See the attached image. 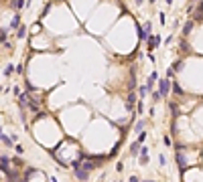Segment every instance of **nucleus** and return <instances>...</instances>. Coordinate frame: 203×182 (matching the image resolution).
<instances>
[{
	"instance_id": "26",
	"label": "nucleus",
	"mask_w": 203,
	"mask_h": 182,
	"mask_svg": "<svg viewBox=\"0 0 203 182\" xmlns=\"http://www.w3.org/2000/svg\"><path fill=\"white\" fill-rule=\"evenodd\" d=\"M122 168H124V164H122V162H118V164H116V170H118V172H122Z\"/></svg>"
},
{
	"instance_id": "30",
	"label": "nucleus",
	"mask_w": 203,
	"mask_h": 182,
	"mask_svg": "<svg viewBox=\"0 0 203 182\" xmlns=\"http://www.w3.org/2000/svg\"><path fill=\"white\" fill-rule=\"evenodd\" d=\"M148 2H152V4H154V2H156V0H148Z\"/></svg>"
},
{
	"instance_id": "25",
	"label": "nucleus",
	"mask_w": 203,
	"mask_h": 182,
	"mask_svg": "<svg viewBox=\"0 0 203 182\" xmlns=\"http://www.w3.org/2000/svg\"><path fill=\"white\" fill-rule=\"evenodd\" d=\"M159 18H161V22H163V25L167 22V16H165V12H161V16H159Z\"/></svg>"
},
{
	"instance_id": "15",
	"label": "nucleus",
	"mask_w": 203,
	"mask_h": 182,
	"mask_svg": "<svg viewBox=\"0 0 203 182\" xmlns=\"http://www.w3.org/2000/svg\"><path fill=\"white\" fill-rule=\"evenodd\" d=\"M12 69H14V65H12V63H8V67H6V69H4V75L8 77V75L12 73Z\"/></svg>"
},
{
	"instance_id": "9",
	"label": "nucleus",
	"mask_w": 203,
	"mask_h": 182,
	"mask_svg": "<svg viewBox=\"0 0 203 182\" xmlns=\"http://www.w3.org/2000/svg\"><path fill=\"white\" fill-rule=\"evenodd\" d=\"M140 148H142V146H140L138 142H134V144L130 146V154H138V150H140Z\"/></svg>"
},
{
	"instance_id": "5",
	"label": "nucleus",
	"mask_w": 203,
	"mask_h": 182,
	"mask_svg": "<svg viewBox=\"0 0 203 182\" xmlns=\"http://www.w3.org/2000/svg\"><path fill=\"white\" fill-rule=\"evenodd\" d=\"M154 81H161V79H159V73H156V71H154V73H150V77H148V83H146V87H148V89H152Z\"/></svg>"
},
{
	"instance_id": "31",
	"label": "nucleus",
	"mask_w": 203,
	"mask_h": 182,
	"mask_svg": "<svg viewBox=\"0 0 203 182\" xmlns=\"http://www.w3.org/2000/svg\"><path fill=\"white\" fill-rule=\"evenodd\" d=\"M144 182H152V180H144Z\"/></svg>"
},
{
	"instance_id": "23",
	"label": "nucleus",
	"mask_w": 203,
	"mask_h": 182,
	"mask_svg": "<svg viewBox=\"0 0 203 182\" xmlns=\"http://www.w3.org/2000/svg\"><path fill=\"white\" fill-rule=\"evenodd\" d=\"M165 146H169V148H171V138H169V136H165Z\"/></svg>"
},
{
	"instance_id": "12",
	"label": "nucleus",
	"mask_w": 203,
	"mask_h": 182,
	"mask_svg": "<svg viewBox=\"0 0 203 182\" xmlns=\"http://www.w3.org/2000/svg\"><path fill=\"white\" fill-rule=\"evenodd\" d=\"M150 95H152V101H154V103H156V101H161V97H163V95H161V91H152Z\"/></svg>"
},
{
	"instance_id": "24",
	"label": "nucleus",
	"mask_w": 203,
	"mask_h": 182,
	"mask_svg": "<svg viewBox=\"0 0 203 182\" xmlns=\"http://www.w3.org/2000/svg\"><path fill=\"white\" fill-rule=\"evenodd\" d=\"M22 152H25V148H22V146L18 144V146H16V154H22Z\"/></svg>"
},
{
	"instance_id": "22",
	"label": "nucleus",
	"mask_w": 203,
	"mask_h": 182,
	"mask_svg": "<svg viewBox=\"0 0 203 182\" xmlns=\"http://www.w3.org/2000/svg\"><path fill=\"white\" fill-rule=\"evenodd\" d=\"M146 154H148V148L142 146V148H140V156H146Z\"/></svg>"
},
{
	"instance_id": "29",
	"label": "nucleus",
	"mask_w": 203,
	"mask_h": 182,
	"mask_svg": "<svg viewBox=\"0 0 203 182\" xmlns=\"http://www.w3.org/2000/svg\"><path fill=\"white\" fill-rule=\"evenodd\" d=\"M165 2H167V4H171V2H173V0H165Z\"/></svg>"
},
{
	"instance_id": "4",
	"label": "nucleus",
	"mask_w": 203,
	"mask_h": 182,
	"mask_svg": "<svg viewBox=\"0 0 203 182\" xmlns=\"http://www.w3.org/2000/svg\"><path fill=\"white\" fill-rule=\"evenodd\" d=\"M138 39H140V41H148V39H150V33H148L144 27H138Z\"/></svg>"
},
{
	"instance_id": "19",
	"label": "nucleus",
	"mask_w": 203,
	"mask_h": 182,
	"mask_svg": "<svg viewBox=\"0 0 203 182\" xmlns=\"http://www.w3.org/2000/svg\"><path fill=\"white\" fill-rule=\"evenodd\" d=\"M134 99H136V95L130 93V95H128V105H132V103H134Z\"/></svg>"
},
{
	"instance_id": "18",
	"label": "nucleus",
	"mask_w": 203,
	"mask_h": 182,
	"mask_svg": "<svg viewBox=\"0 0 203 182\" xmlns=\"http://www.w3.org/2000/svg\"><path fill=\"white\" fill-rule=\"evenodd\" d=\"M144 138H146V134L142 132V134H138V140H136V142H138V144H142V142H144Z\"/></svg>"
},
{
	"instance_id": "7",
	"label": "nucleus",
	"mask_w": 203,
	"mask_h": 182,
	"mask_svg": "<svg viewBox=\"0 0 203 182\" xmlns=\"http://www.w3.org/2000/svg\"><path fill=\"white\" fill-rule=\"evenodd\" d=\"M191 29H193V20H189V22H185V27H183V35L187 37V35L191 33Z\"/></svg>"
},
{
	"instance_id": "1",
	"label": "nucleus",
	"mask_w": 203,
	"mask_h": 182,
	"mask_svg": "<svg viewBox=\"0 0 203 182\" xmlns=\"http://www.w3.org/2000/svg\"><path fill=\"white\" fill-rule=\"evenodd\" d=\"M159 45H161V37L159 35H154V37L148 39V49H156Z\"/></svg>"
},
{
	"instance_id": "8",
	"label": "nucleus",
	"mask_w": 203,
	"mask_h": 182,
	"mask_svg": "<svg viewBox=\"0 0 203 182\" xmlns=\"http://www.w3.org/2000/svg\"><path fill=\"white\" fill-rule=\"evenodd\" d=\"M18 101H20V105H29V93H20Z\"/></svg>"
},
{
	"instance_id": "13",
	"label": "nucleus",
	"mask_w": 203,
	"mask_h": 182,
	"mask_svg": "<svg viewBox=\"0 0 203 182\" xmlns=\"http://www.w3.org/2000/svg\"><path fill=\"white\" fill-rule=\"evenodd\" d=\"M25 35H27V29H25V27H20L18 33H16V37H18V39H25Z\"/></svg>"
},
{
	"instance_id": "20",
	"label": "nucleus",
	"mask_w": 203,
	"mask_h": 182,
	"mask_svg": "<svg viewBox=\"0 0 203 182\" xmlns=\"http://www.w3.org/2000/svg\"><path fill=\"white\" fill-rule=\"evenodd\" d=\"M181 67H183V63H181V61H177V63H175V67H173V71H179Z\"/></svg>"
},
{
	"instance_id": "16",
	"label": "nucleus",
	"mask_w": 203,
	"mask_h": 182,
	"mask_svg": "<svg viewBox=\"0 0 203 182\" xmlns=\"http://www.w3.org/2000/svg\"><path fill=\"white\" fill-rule=\"evenodd\" d=\"M146 91H148V87H146V85L138 89V93H140V99H142V97H146Z\"/></svg>"
},
{
	"instance_id": "6",
	"label": "nucleus",
	"mask_w": 203,
	"mask_h": 182,
	"mask_svg": "<svg viewBox=\"0 0 203 182\" xmlns=\"http://www.w3.org/2000/svg\"><path fill=\"white\" fill-rule=\"evenodd\" d=\"M18 22H20V16H18V14H14V18L10 20V25H8V29H16V27H18Z\"/></svg>"
},
{
	"instance_id": "11",
	"label": "nucleus",
	"mask_w": 203,
	"mask_h": 182,
	"mask_svg": "<svg viewBox=\"0 0 203 182\" xmlns=\"http://www.w3.org/2000/svg\"><path fill=\"white\" fill-rule=\"evenodd\" d=\"M25 4H29V2H25V0H12V6L14 8H22Z\"/></svg>"
},
{
	"instance_id": "27",
	"label": "nucleus",
	"mask_w": 203,
	"mask_h": 182,
	"mask_svg": "<svg viewBox=\"0 0 203 182\" xmlns=\"http://www.w3.org/2000/svg\"><path fill=\"white\" fill-rule=\"evenodd\" d=\"M130 182H138V178L136 176H130Z\"/></svg>"
},
{
	"instance_id": "21",
	"label": "nucleus",
	"mask_w": 203,
	"mask_h": 182,
	"mask_svg": "<svg viewBox=\"0 0 203 182\" xmlns=\"http://www.w3.org/2000/svg\"><path fill=\"white\" fill-rule=\"evenodd\" d=\"M167 77H169V79H173V77H175V71L171 69V67H169V69H167Z\"/></svg>"
},
{
	"instance_id": "28",
	"label": "nucleus",
	"mask_w": 203,
	"mask_h": 182,
	"mask_svg": "<svg viewBox=\"0 0 203 182\" xmlns=\"http://www.w3.org/2000/svg\"><path fill=\"white\" fill-rule=\"evenodd\" d=\"M134 2H136V4H138V6H140V4H142V2H144V0H134Z\"/></svg>"
},
{
	"instance_id": "14",
	"label": "nucleus",
	"mask_w": 203,
	"mask_h": 182,
	"mask_svg": "<svg viewBox=\"0 0 203 182\" xmlns=\"http://www.w3.org/2000/svg\"><path fill=\"white\" fill-rule=\"evenodd\" d=\"M2 142H4V146H12V140L8 138L6 134H2Z\"/></svg>"
},
{
	"instance_id": "2",
	"label": "nucleus",
	"mask_w": 203,
	"mask_h": 182,
	"mask_svg": "<svg viewBox=\"0 0 203 182\" xmlns=\"http://www.w3.org/2000/svg\"><path fill=\"white\" fill-rule=\"evenodd\" d=\"M159 83H161V95H163V97L169 95V77H167V79H161Z\"/></svg>"
},
{
	"instance_id": "10",
	"label": "nucleus",
	"mask_w": 203,
	"mask_h": 182,
	"mask_svg": "<svg viewBox=\"0 0 203 182\" xmlns=\"http://www.w3.org/2000/svg\"><path fill=\"white\" fill-rule=\"evenodd\" d=\"M134 132H136V134H142V132H144V122H138L136 126H134Z\"/></svg>"
},
{
	"instance_id": "3",
	"label": "nucleus",
	"mask_w": 203,
	"mask_h": 182,
	"mask_svg": "<svg viewBox=\"0 0 203 182\" xmlns=\"http://www.w3.org/2000/svg\"><path fill=\"white\" fill-rule=\"evenodd\" d=\"M177 162H179V170H181V172H185V156L181 154V150H179V154H177Z\"/></svg>"
},
{
	"instance_id": "17",
	"label": "nucleus",
	"mask_w": 203,
	"mask_h": 182,
	"mask_svg": "<svg viewBox=\"0 0 203 182\" xmlns=\"http://www.w3.org/2000/svg\"><path fill=\"white\" fill-rule=\"evenodd\" d=\"M49 8H51V4H45V8H43L41 16H47V14H49Z\"/></svg>"
}]
</instances>
